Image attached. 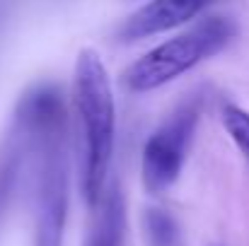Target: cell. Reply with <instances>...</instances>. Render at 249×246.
<instances>
[{
    "label": "cell",
    "instance_id": "cell-1",
    "mask_svg": "<svg viewBox=\"0 0 249 246\" xmlns=\"http://www.w3.org/2000/svg\"><path fill=\"white\" fill-rule=\"evenodd\" d=\"M73 109L78 116L80 191L94 208L107 191V174L114 155L116 104L109 70L94 49H83L73 68Z\"/></svg>",
    "mask_w": 249,
    "mask_h": 246
},
{
    "label": "cell",
    "instance_id": "cell-2",
    "mask_svg": "<svg viewBox=\"0 0 249 246\" xmlns=\"http://www.w3.org/2000/svg\"><path fill=\"white\" fill-rule=\"evenodd\" d=\"M235 36L237 24L230 17H203L186 32L158 44L138 61H133L124 73V84L138 94L165 87L181 78L184 73H189L191 68H196L201 61L220 53Z\"/></svg>",
    "mask_w": 249,
    "mask_h": 246
},
{
    "label": "cell",
    "instance_id": "cell-3",
    "mask_svg": "<svg viewBox=\"0 0 249 246\" xmlns=\"http://www.w3.org/2000/svg\"><path fill=\"white\" fill-rule=\"evenodd\" d=\"M39 148V186H36V225L34 246H63L68 217V155L66 133L34 140Z\"/></svg>",
    "mask_w": 249,
    "mask_h": 246
},
{
    "label": "cell",
    "instance_id": "cell-4",
    "mask_svg": "<svg viewBox=\"0 0 249 246\" xmlns=\"http://www.w3.org/2000/svg\"><path fill=\"white\" fill-rule=\"evenodd\" d=\"M198 114L196 101L181 104L148 138L141 157V179L148 193H162L179 179L196 135Z\"/></svg>",
    "mask_w": 249,
    "mask_h": 246
},
{
    "label": "cell",
    "instance_id": "cell-5",
    "mask_svg": "<svg viewBox=\"0 0 249 246\" xmlns=\"http://www.w3.org/2000/svg\"><path fill=\"white\" fill-rule=\"evenodd\" d=\"M213 2L218 0H148L124 19V24L119 27V41L131 44L184 27Z\"/></svg>",
    "mask_w": 249,
    "mask_h": 246
},
{
    "label": "cell",
    "instance_id": "cell-6",
    "mask_svg": "<svg viewBox=\"0 0 249 246\" xmlns=\"http://www.w3.org/2000/svg\"><path fill=\"white\" fill-rule=\"evenodd\" d=\"M17 123L32 140L66 133V106L61 92L53 84H39L27 92L17 106Z\"/></svg>",
    "mask_w": 249,
    "mask_h": 246
},
{
    "label": "cell",
    "instance_id": "cell-7",
    "mask_svg": "<svg viewBox=\"0 0 249 246\" xmlns=\"http://www.w3.org/2000/svg\"><path fill=\"white\" fill-rule=\"evenodd\" d=\"M92 222L85 237V246H121L126 225V200L119 186L104 191L99 203L92 208Z\"/></svg>",
    "mask_w": 249,
    "mask_h": 246
},
{
    "label": "cell",
    "instance_id": "cell-8",
    "mask_svg": "<svg viewBox=\"0 0 249 246\" xmlns=\"http://www.w3.org/2000/svg\"><path fill=\"white\" fill-rule=\"evenodd\" d=\"M143 234L148 246H177L179 244V227L174 217L160 210V208H148L143 215Z\"/></svg>",
    "mask_w": 249,
    "mask_h": 246
},
{
    "label": "cell",
    "instance_id": "cell-9",
    "mask_svg": "<svg viewBox=\"0 0 249 246\" xmlns=\"http://www.w3.org/2000/svg\"><path fill=\"white\" fill-rule=\"evenodd\" d=\"M220 116H223V126H225L228 135L232 138L237 150L249 162V111H245L237 104H225Z\"/></svg>",
    "mask_w": 249,
    "mask_h": 246
},
{
    "label": "cell",
    "instance_id": "cell-10",
    "mask_svg": "<svg viewBox=\"0 0 249 246\" xmlns=\"http://www.w3.org/2000/svg\"><path fill=\"white\" fill-rule=\"evenodd\" d=\"M17 169H19V152L7 150L5 157L0 160V210L5 208V200L12 191V183L17 179Z\"/></svg>",
    "mask_w": 249,
    "mask_h": 246
}]
</instances>
